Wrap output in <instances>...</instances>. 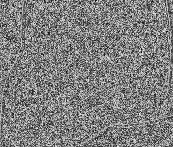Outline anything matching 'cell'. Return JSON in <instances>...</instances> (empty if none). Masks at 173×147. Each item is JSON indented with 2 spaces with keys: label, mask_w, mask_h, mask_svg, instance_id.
<instances>
[{
  "label": "cell",
  "mask_w": 173,
  "mask_h": 147,
  "mask_svg": "<svg viewBox=\"0 0 173 147\" xmlns=\"http://www.w3.org/2000/svg\"><path fill=\"white\" fill-rule=\"evenodd\" d=\"M157 119H161L173 116V97L170 96L161 105Z\"/></svg>",
  "instance_id": "obj_1"
},
{
  "label": "cell",
  "mask_w": 173,
  "mask_h": 147,
  "mask_svg": "<svg viewBox=\"0 0 173 147\" xmlns=\"http://www.w3.org/2000/svg\"><path fill=\"white\" fill-rule=\"evenodd\" d=\"M105 20L104 14L99 11H96L95 15L90 20V25L97 26L101 25L105 23Z\"/></svg>",
  "instance_id": "obj_2"
}]
</instances>
